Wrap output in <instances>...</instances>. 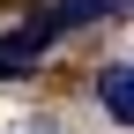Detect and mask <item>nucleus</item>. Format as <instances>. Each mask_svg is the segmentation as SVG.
Masks as SVG:
<instances>
[{
	"label": "nucleus",
	"mask_w": 134,
	"mask_h": 134,
	"mask_svg": "<svg viewBox=\"0 0 134 134\" xmlns=\"http://www.w3.org/2000/svg\"><path fill=\"white\" fill-rule=\"evenodd\" d=\"M97 15H112V0H52L45 23L52 30H82V23H97Z\"/></svg>",
	"instance_id": "obj_3"
},
{
	"label": "nucleus",
	"mask_w": 134,
	"mask_h": 134,
	"mask_svg": "<svg viewBox=\"0 0 134 134\" xmlns=\"http://www.w3.org/2000/svg\"><path fill=\"white\" fill-rule=\"evenodd\" d=\"M97 97H104V112L119 127H134V67H104L97 75Z\"/></svg>",
	"instance_id": "obj_2"
},
{
	"label": "nucleus",
	"mask_w": 134,
	"mask_h": 134,
	"mask_svg": "<svg viewBox=\"0 0 134 134\" xmlns=\"http://www.w3.org/2000/svg\"><path fill=\"white\" fill-rule=\"evenodd\" d=\"M52 37H60V30L45 23V15H37L30 30H0V82H8V75H30V67H37V52H45Z\"/></svg>",
	"instance_id": "obj_1"
}]
</instances>
